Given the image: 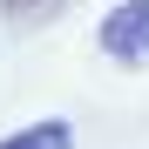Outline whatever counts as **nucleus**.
Instances as JSON below:
<instances>
[{
    "mask_svg": "<svg viewBox=\"0 0 149 149\" xmlns=\"http://www.w3.org/2000/svg\"><path fill=\"white\" fill-rule=\"evenodd\" d=\"M102 54H109V61H129V68L149 61V0L109 7V20H102Z\"/></svg>",
    "mask_w": 149,
    "mask_h": 149,
    "instance_id": "1",
    "label": "nucleus"
},
{
    "mask_svg": "<svg viewBox=\"0 0 149 149\" xmlns=\"http://www.w3.org/2000/svg\"><path fill=\"white\" fill-rule=\"evenodd\" d=\"M68 142H74V129H68V122L54 115V122H34V129H20V136H7L0 149H68Z\"/></svg>",
    "mask_w": 149,
    "mask_h": 149,
    "instance_id": "2",
    "label": "nucleus"
},
{
    "mask_svg": "<svg viewBox=\"0 0 149 149\" xmlns=\"http://www.w3.org/2000/svg\"><path fill=\"white\" fill-rule=\"evenodd\" d=\"M7 7H14V14H34V7H47V0H7Z\"/></svg>",
    "mask_w": 149,
    "mask_h": 149,
    "instance_id": "3",
    "label": "nucleus"
}]
</instances>
